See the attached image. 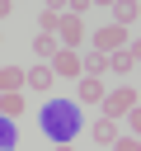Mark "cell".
Listing matches in <instances>:
<instances>
[{"instance_id": "cell-17", "label": "cell", "mask_w": 141, "mask_h": 151, "mask_svg": "<svg viewBox=\"0 0 141 151\" xmlns=\"http://www.w3.org/2000/svg\"><path fill=\"white\" fill-rule=\"evenodd\" d=\"M113 151H141V142H136V132H127V137H118V142H113Z\"/></svg>"}, {"instance_id": "cell-15", "label": "cell", "mask_w": 141, "mask_h": 151, "mask_svg": "<svg viewBox=\"0 0 141 151\" xmlns=\"http://www.w3.org/2000/svg\"><path fill=\"white\" fill-rule=\"evenodd\" d=\"M56 24H61V9H56V5H42V9H38V33H52V38H56Z\"/></svg>"}, {"instance_id": "cell-10", "label": "cell", "mask_w": 141, "mask_h": 151, "mask_svg": "<svg viewBox=\"0 0 141 151\" xmlns=\"http://www.w3.org/2000/svg\"><path fill=\"white\" fill-rule=\"evenodd\" d=\"M89 137H94L99 146H113V142H118V123H113V118H94V123H89Z\"/></svg>"}, {"instance_id": "cell-1", "label": "cell", "mask_w": 141, "mask_h": 151, "mask_svg": "<svg viewBox=\"0 0 141 151\" xmlns=\"http://www.w3.org/2000/svg\"><path fill=\"white\" fill-rule=\"evenodd\" d=\"M42 137H52L56 146L61 142H70L75 132H80V104H70V99H52L47 109H42Z\"/></svg>"}, {"instance_id": "cell-16", "label": "cell", "mask_w": 141, "mask_h": 151, "mask_svg": "<svg viewBox=\"0 0 141 151\" xmlns=\"http://www.w3.org/2000/svg\"><path fill=\"white\" fill-rule=\"evenodd\" d=\"M0 151H14V123L0 118Z\"/></svg>"}, {"instance_id": "cell-8", "label": "cell", "mask_w": 141, "mask_h": 151, "mask_svg": "<svg viewBox=\"0 0 141 151\" xmlns=\"http://www.w3.org/2000/svg\"><path fill=\"white\" fill-rule=\"evenodd\" d=\"M103 94H108L103 76H80V94H75V104H103Z\"/></svg>"}, {"instance_id": "cell-9", "label": "cell", "mask_w": 141, "mask_h": 151, "mask_svg": "<svg viewBox=\"0 0 141 151\" xmlns=\"http://www.w3.org/2000/svg\"><path fill=\"white\" fill-rule=\"evenodd\" d=\"M103 71H108V57L94 52V47H85L80 52V76H103Z\"/></svg>"}, {"instance_id": "cell-6", "label": "cell", "mask_w": 141, "mask_h": 151, "mask_svg": "<svg viewBox=\"0 0 141 151\" xmlns=\"http://www.w3.org/2000/svg\"><path fill=\"white\" fill-rule=\"evenodd\" d=\"M136 61H141V47H136V42H127V47H118V52L108 57V71H113V76H132V71H136Z\"/></svg>"}, {"instance_id": "cell-13", "label": "cell", "mask_w": 141, "mask_h": 151, "mask_svg": "<svg viewBox=\"0 0 141 151\" xmlns=\"http://www.w3.org/2000/svg\"><path fill=\"white\" fill-rule=\"evenodd\" d=\"M141 19V5H132V0H122V5H113V24L118 28H132Z\"/></svg>"}, {"instance_id": "cell-18", "label": "cell", "mask_w": 141, "mask_h": 151, "mask_svg": "<svg viewBox=\"0 0 141 151\" xmlns=\"http://www.w3.org/2000/svg\"><path fill=\"white\" fill-rule=\"evenodd\" d=\"M9 9H14V5H9V0H0V24L9 19Z\"/></svg>"}, {"instance_id": "cell-12", "label": "cell", "mask_w": 141, "mask_h": 151, "mask_svg": "<svg viewBox=\"0 0 141 151\" xmlns=\"http://www.w3.org/2000/svg\"><path fill=\"white\" fill-rule=\"evenodd\" d=\"M14 90H24V66H0V94H14Z\"/></svg>"}, {"instance_id": "cell-4", "label": "cell", "mask_w": 141, "mask_h": 151, "mask_svg": "<svg viewBox=\"0 0 141 151\" xmlns=\"http://www.w3.org/2000/svg\"><path fill=\"white\" fill-rule=\"evenodd\" d=\"M132 38H127V28H118V24H103V28H94L89 33V47L94 52H103V57H113L118 47H127Z\"/></svg>"}, {"instance_id": "cell-2", "label": "cell", "mask_w": 141, "mask_h": 151, "mask_svg": "<svg viewBox=\"0 0 141 151\" xmlns=\"http://www.w3.org/2000/svg\"><path fill=\"white\" fill-rule=\"evenodd\" d=\"M56 42L80 52V42H89V28H85V14H66L61 9V24H56Z\"/></svg>"}, {"instance_id": "cell-14", "label": "cell", "mask_w": 141, "mask_h": 151, "mask_svg": "<svg viewBox=\"0 0 141 151\" xmlns=\"http://www.w3.org/2000/svg\"><path fill=\"white\" fill-rule=\"evenodd\" d=\"M28 47H33V52H38V61H52V57H56V47H61V42H56V38H52V33H33V42H28Z\"/></svg>"}, {"instance_id": "cell-5", "label": "cell", "mask_w": 141, "mask_h": 151, "mask_svg": "<svg viewBox=\"0 0 141 151\" xmlns=\"http://www.w3.org/2000/svg\"><path fill=\"white\" fill-rule=\"evenodd\" d=\"M47 66H52V76H56V80H75V76H80V52L56 47V57H52Z\"/></svg>"}, {"instance_id": "cell-19", "label": "cell", "mask_w": 141, "mask_h": 151, "mask_svg": "<svg viewBox=\"0 0 141 151\" xmlns=\"http://www.w3.org/2000/svg\"><path fill=\"white\" fill-rule=\"evenodd\" d=\"M56 151H70V142H61V146H56Z\"/></svg>"}, {"instance_id": "cell-11", "label": "cell", "mask_w": 141, "mask_h": 151, "mask_svg": "<svg viewBox=\"0 0 141 151\" xmlns=\"http://www.w3.org/2000/svg\"><path fill=\"white\" fill-rule=\"evenodd\" d=\"M24 109H28L24 90H14V94H0V118H24Z\"/></svg>"}, {"instance_id": "cell-3", "label": "cell", "mask_w": 141, "mask_h": 151, "mask_svg": "<svg viewBox=\"0 0 141 151\" xmlns=\"http://www.w3.org/2000/svg\"><path fill=\"white\" fill-rule=\"evenodd\" d=\"M99 109H103V118H113V123H118V118H127V113L136 109V85H118V90H108Z\"/></svg>"}, {"instance_id": "cell-7", "label": "cell", "mask_w": 141, "mask_h": 151, "mask_svg": "<svg viewBox=\"0 0 141 151\" xmlns=\"http://www.w3.org/2000/svg\"><path fill=\"white\" fill-rule=\"evenodd\" d=\"M52 85H56V76H52V66H47V61H38V66H28V71H24V90L47 94Z\"/></svg>"}]
</instances>
